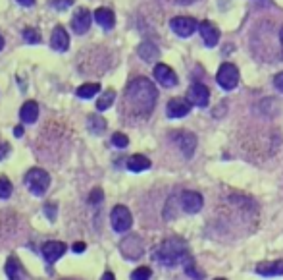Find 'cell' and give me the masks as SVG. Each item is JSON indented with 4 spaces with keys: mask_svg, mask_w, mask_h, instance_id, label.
Listing matches in <instances>:
<instances>
[{
    "mask_svg": "<svg viewBox=\"0 0 283 280\" xmlns=\"http://www.w3.org/2000/svg\"><path fill=\"white\" fill-rule=\"evenodd\" d=\"M156 99H158V91H156L155 83L148 78H135L133 81H129V85L125 87L123 108L133 116L146 118L155 110Z\"/></svg>",
    "mask_w": 283,
    "mask_h": 280,
    "instance_id": "obj_1",
    "label": "cell"
},
{
    "mask_svg": "<svg viewBox=\"0 0 283 280\" xmlns=\"http://www.w3.org/2000/svg\"><path fill=\"white\" fill-rule=\"evenodd\" d=\"M156 261L164 265V267H185L189 263H195L193 257L189 253V245L185 240L181 238H170V240H164L162 244L158 245L152 253Z\"/></svg>",
    "mask_w": 283,
    "mask_h": 280,
    "instance_id": "obj_2",
    "label": "cell"
},
{
    "mask_svg": "<svg viewBox=\"0 0 283 280\" xmlns=\"http://www.w3.org/2000/svg\"><path fill=\"white\" fill-rule=\"evenodd\" d=\"M25 185L29 188V192L35 193L37 197H41L50 185V176L43 168H31L25 174Z\"/></svg>",
    "mask_w": 283,
    "mask_h": 280,
    "instance_id": "obj_3",
    "label": "cell"
},
{
    "mask_svg": "<svg viewBox=\"0 0 283 280\" xmlns=\"http://www.w3.org/2000/svg\"><path fill=\"white\" fill-rule=\"evenodd\" d=\"M216 81L220 83V87L225 89V91H231V89L237 87V83H239V70H237V66L235 64H229V62H225L220 66V70L216 74Z\"/></svg>",
    "mask_w": 283,
    "mask_h": 280,
    "instance_id": "obj_4",
    "label": "cell"
},
{
    "mask_svg": "<svg viewBox=\"0 0 283 280\" xmlns=\"http://www.w3.org/2000/svg\"><path fill=\"white\" fill-rule=\"evenodd\" d=\"M110 222H112V228L116 230V232H127L131 224H133V217H131V213H129L127 207H123V205H116L114 209H112V215H110Z\"/></svg>",
    "mask_w": 283,
    "mask_h": 280,
    "instance_id": "obj_5",
    "label": "cell"
},
{
    "mask_svg": "<svg viewBox=\"0 0 283 280\" xmlns=\"http://www.w3.org/2000/svg\"><path fill=\"white\" fill-rule=\"evenodd\" d=\"M170 27H172V31L175 33L177 37H191L195 31H197L198 27V21L195 18H187V16H177V18H173L170 21Z\"/></svg>",
    "mask_w": 283,
    "mask_h": 280,
    "instance_id": "obj_6",
    "label": "cell"
},
{
    "mask_svg": "<svg viewBox=\"0 0 283 280\" xmlns=\"http://www.w3.org/2000/svg\"><path fill=\"white\" fill-rule=\"evenodd\" d=\"M187 101L191 105H197L200 108H204L210 103V91L202 83H193L187 91Z\"/></svg>",
    "mask_w": 283,
    "mask_h": 280,
    "instance_id": "obj_7",
    "label": "cell"
},
{
    "mask_svg": "<svg viewBox=\"0 0 283 280\" xmlns=\"http://www.w3.org/2000/svg\"><path fill=\"white\" fill-rule=\"evenodd\" d=\"M202 205H204V201H202V195L198 192L187 190V192L181 193V207H183V211L189 213V215L198 213V211L202 209Z\"/></svg>",
    "mask_w": 283,
    "mask_h": 280,
    "instance_id": "obj_8",
    "label": "cell"
},
{
    "mask_svg": "<svg viewBox=\"0 0 283 280\" xmlns=\"http://www.w3.org/2000/svg\"><path fill=\"white\" fill-rule=\"evenodd\" d=\"M91 24H93V16H91V12L87 8H79L73 14V18H71V27H73V31L78 35H85L87 31H89V27H91Z\"/></svg>",
    "mask_w": 283,
    "mask_h": 280,
    "instance_id": "obj_9",
    "label": "cell"
},
{
    "mask_svg": "<svg viewBox=\"0 0 283 280\" xmlns=\"http://www.w3.org/2000/svg\"><path fill=\"white\" fill-rule=\"evenodd\" d=\"M173 139L179 145L181 153H183L185 157L187 158L193 157V153L197 149V137H195V133H191V131H179V133L173 135Z\"/></svg>",
    "mask_w": 283,
    "mask_h": 280,
    "instance_id": "obj_10",
    "label": "cell"
},
{
    "mask_svg": "<svg viewBox=\"0 0 283 280\" xmlns=\"http://www.w3.org/2000/svg\"><path fill=\"white\" fill-rule=\"evenodd\" d=\"M155 78L156 81L164 87H175L177 85V76L168 64H156L155 66Z\"/></svg>",
    "mask_w": 283,
    "mask_h": 280,
    "instance_id": "obj_11",
    "label": "cell"
},
{
    "mask_svg": "<svg viewBox=\"0 0 283 280\" xmlns=\"http://www.w3.org/2000/svg\"><path fill=\"white\" fill-rule=\"evenodd\" d=\"M191 103H189L187 99H183V97H175L172 99L168 106H166V114L170 116V118H183V116H187L191 112Z\"/></svg>",
    "mask_w": 283,
    "mask_h": 280,
    "instance_id": "obj_12",
    "label": "cell"
},
{
    "mask_svg": "<svg viewBox=\"0 0 283 280\" xmlns=\"http://www.w3.org/2000/svg\"><path fill=\"white\" fill-rule=\"evenodd\" d=\"M66 249H68V245L64 244V242H46L43 245V249H41V253H43L44 261L52 265V263H56L62 255L66 253Z\"/></svg>",
    "mask_w": 283,
    "mask_h": 280,
    "instance_id": "obj_13",
    "label": "cell"
},
{
    "mask_svg": "<svg viewBox=\"0 0 283 280\" xmlns=\"http://www.w3.org/2000/svg\"><path fill=\"white\" fill-rule=\"evenodd\" d=\"M121 251L127 259H139L143 255V242L139 236H129L121 242Z\"/></svg>",
    "mask_w": 283,
    "mask_h": 280,
    "instance_id": "obj_14",
    "label": "cell"
},
{
    "mask_svg": "<svg viewBox=\"0 0 283 280\" xmlns=\"http://www.w3.org/2000/svg\"><path fill=\"white\" fill-rule=\"evenodd\" d=\"M197 29L200 31V37H202L206 46H216L218 44V41H220V31H218V27L212 21H208V19L200 21Z\"/></svg>",
    "mask_w": 283,
    "mask_h": 280,
    "instance_id": "obj_15",
    "label": "cell"
},
{
    "mask_svg": "<svg viewBox=\"0 0 283 280\" xmlns=\"http://www.w3.org/2000/svg\"><path fill=\"white\" fill-rule=\"evenodd\" d=\"M50 44H52V49L58 51V53H64V51H68L69 49V35L62 26L54 27L52 37H50Z\"/></svg>",
    "mask_w": 283,
    "mask_h": 280,
    "instance_id": "obj_16",
    "label": "cell"
},
{
    "mask_svg": "<svg viewBox=\"0 0 283 280\" xmlns=\"http://www.w3.org/2000/svg\"><path fill=\"white\" fill-rule=\"evenodd\" d=\"M254 271L262 276H281L283 274V261H264V263H258L254 267Z\"/></svg>",
    "mask_w": 283,
    "mask_h": 280,
    "instance_id": "obj_17",
    "label": "cell"
},
{
    "mask_svg": "<svg viewBox=\"0 0 283 280\" xmlns=\"http://www.w3.org/2000/svg\"><path fill=\"white\" fill-rule=\"evenodd\" d=\"M19 118L23 124H33L39 118V105L35 101H27L25 105L19 108Z\"/></svg>",
    "mask_w": 283,
    "mask_h": 280,
    "instance_id": "obj_18",
    "label": "cell"
},
{
    "mask_svg": "<svg viewBox=\"0 0 283 280\" xmlns=\"http://www.w3.org/2000/svg\"><path fill=\"white\" fill-rule=\"evenodd\" d=\"M94 21L100 27H104V29H112L114 24H116V16H114L112 10L98 8V10H94Z\"/></svg>",
    "mask_w": 283,
    "mask_h": 280,
    "instance_id": "obj_19",
    "label": "cell"
},
{
    "mask_svg": "<svg viewBox=\"0 0 283 280\" xmlns=\"http://www.w3.org/2000/svg\"><path fill=\"white\" fill-rule=\"evenodd\" d=\"M4 272H6V276L10 280H23V276H25V272L21 269V263L17 261V257H8Z\"/></svg>",
    "mask_w": 283,
    "mask_h": 280,
    "instance_id": "obj_20",
    "label": "cell"
},
{
    "mask_svg": "<svg viewBox=\"0 0 283 280\" xmlns=\"http://www.w3.org/2000/svg\"><path fill=\"white\" fill-rule=\"evenodd\" d=\"M139 56L143 58L145 62H155L158 56H160V51H158V46L155 43H150V41H145V43L139 44L137 49Z\"/></svg>",
    "mask_w": 283,
    "mask_h": 280,
    "instance_id": "obj_21",
    "label": "cell"
},
{
    "mask_svg": "<svg viewBox=\"0 0 283 280\" xmlns=\"http://www.w3.org/2000/svg\"><path fill=\"white\" fill-rule=\"evenodd\" d=\"M127 168L131 172H145L150 168V160L145 155H133L127 158Z\"/></svg>",
    "mask_w": 283,
    "mask_h": 280,
    "instance_id": "obj_22",
    "label": "cell"
},
{
    "mask_svg": "<svg viewBox=\"0 0 283 280\" xmlns=\"http://www.w3.org/2000/svg\"><path fill=\"white\" fill-rule=\"evenodd\" d=\"M87 126H89V130L93 131L94 135H100L106 130V120L102 116H98V114H91L89 120H87Z\"/></svg>",
    "mask_w": 283,
    "mask_h": 280,
    "instance_id": "obj_23",
    "label": "cell"
},
{
    "mask_svg": "<svg viewBox=\"0 0 283 280\" xmlns=\"http://www.w3.org/2000/svg\"><path fill=\"white\" fill-rule=\"evenodd\" d=\"M100 91V85L98 83H83L81 87H78V97L79 99H93L96 93Z\"/></svg>",
    "mask_w": 283,
    "mask_h": 280,
    "instance_id": "obj_24",
    "label": "cell"
},
{
    "mask_svg": "<svg viewBox=\"0 0 283 280\" xmlns=\"http://www.w3.org/2000/svg\"><path fill=\"white\" fill-rule=\"evenodd\" d=\"M114 101H116V91H114V89H108V91H104L102 97L96 101V108L102 112V110H106V108H110V106L114 105Z\"/></svg>",
    "mask_w": 283,
    "mask_h": 280,
    "instance_id": "obj_25",
    "label": "cell"
},
{
    "mask_svg": "<svg viewBox=\"0 0 283 280\" xmlns=\"http://www.w3.org/2000/svg\"><path fill=\"white\" fill-rule=\"evenodd\" d=\"M14 192V185L6 176H0V199H8Z\"/></svg>",
    "mask_w": 283,
    "mask_h": 280,
    "instance_id": "obj_26",
    "label": "cell"
},
{
    "mask_svg": "<svg viewBox=\"0 0 283 280\" xmlns=\"http://www.w3.org/2000/svg\"><path fill=\"white\" fill-rule=\"evenodd\" d=\"M150 276H152V271L148 267H139L131 272V280H150Z\"/></svg>",
    "mask_w": 283,
    "mask_h": 280,
    "instance_id": "obj_27",
    "label": "cell"
},
{
    "mask_svg": "<svg viewBox=\"0 0 283 280\" xmlns=\"http://www.w3.org/2000/svg\"><path fill=\"white\" fill-rule=\"evenodd\" d=\"M112 145H116L118 149H125L129 145V137L125 133H120V131H116L114 135H112Z\"/></svg>",
    "mask_w": 283,
    "mask_h": 280,
    "instance_id": "obj_28",
    "label": "cell"
},
{
    "mask_svg": "<svg viewBox=\"0 0 283 280\" xmlns=\"http://www.w3.org/2000/svg\"><path fill=\"white\" fill-rule=\"evenodd\" d=\"M23 39L27 43H41V33L35 27H25L23 29Z\"/></svg>",
    "mask_w": 283,
    "mask_h": 280,
    "instance_id": "obj_29",
    "label": "cell"
},
{
    "mask_svg": "<svg viewBox=\"0 0 283 280\" xmlns=\"http://www.w3.org/2000/svg\"><path fill=\"white\" fill-rule=\"evenodd\" d=\"M185 272H187L191 278H197V280L204 278V272H198L197 267H195V263H189V265H185Z\"/></svg>",
    "mask_w": 283,
    "mask_h": 280,
    "instance_id": "obj_30",
    "label": "cell"
},
{
    "mask_svg": "<svg viewBox=\"0 0 283 280\" xmlns=\"http://www.w3.org/2000/svg\"><path fill=\"white\" fill-rule=\"evenodd\" d=\"M102 199H104V193H102V190H100V188L93 190V192H91V195H89V201L93 203V205H98V203H102Z\"/></svg>",
    "mask_w": 283,
    "mask_h": 280,
    "instance_id": "obj_31",
    "label": "cell"
},
{
    "mask_svg": "<svg viewBox=\"0 0 283 280\" xmlns=\"http://www.w3.org/2000/svg\"><path fill=\"white\" fill-rule=\"evenodd\" d=\"M44 215L48 217V220H56V203H46L44 205Z\"/></svg>",
    "mask_w": 283,
    "mask_h": 280,
    "instance_id": "obj_32",
    "label": "cell"
},
{
    "mask_svg": "<svg viewBox=\"0 0 283 280\" xmlns=\"http://www.w3.org/2000/svg\"><path fill=\"white\" fill-rule=\"evenodd\" d=\"M73 4V0H52V6L56 10H64V8H69Z\"/></svg>",
    "mask_w": 283,
    "mask_h": 280,
    "instance_id": "obj_33",
    "label": "cell"
},
{
    "mask_svg": "<svg viewBox=\"0 0 283 280\" xmlns=\"http://www.w3.org/2000/svg\"><path fill=\"white\" fill-rule=\"evenodd\" d=\"M274 85H275V89H279V91L283 93V72H279V74L274 78Z\"/></svg>",
    "mask_w": 283,
    "mask_h": 280,
    "instance_id": "obj_34",
    "label": "cell"
},
{
    "mask_svg": "<svg viewBox=\"0 0 283 280\" xmlns=\"http://www.w3.org/2000/svg\"><path fill=\"white\" fill-rule=\"evenodd\" d=\"M71 249H73L75 253H83V251L87 249V245L83 244V242H75V244L71 245Z\"/></svg>",
    "mask_w": 283,
    "mask_h": 280,
    "instance_id": "obj_35",
    "label": "cell"
},
{
    "mask_svg": "<svg viewBox=\"0 0 283 280\" xmlns=\"http://www.w3.org/2000/svg\"><path fill=\"white\" fill-rule=\"evenodd\" d=\"M6 155H8V145L4 143V145H0V160L6 157Z\"/></svg>",
    "mask_w": 283,
    "mask_h": 280,
    "instance_id": "obj_36",
    "label": "cell"
},
{
    "mask_svg": "<svg viewBox=\"0 0 283 280\" xmlns=\"http://www.w3.org/2000/svg\"><path fill=\"white\" fill-rule=\"evenodd\" d=\"M16 2H17V4H21V6H25V8H27V6H33V4H35V0H16Z\"/></svg>",
    "mask_w": 283,
    "mask_h": 280,
    "instance_id": "obj_37",
    "label": "cell"
},
{
    "mask_svg": "<svg viewBox=\"0 0 283 280\" xmlns=\"http://www.w3.org/2000/svg\"><path fill=\"white\" fill-rule=\"evenodd\" d=\"M14 135H16V137H21V135H23V128H21V126H16V128H14Z\"/></svg>",
    "mask_w": 283,
    "mask_h": 280,
    "instance_id": "obj_38",
    "label": "cell"
},
{
    "mask_svg": "<svg viewBox=\"0 0 283 280\" xmlns=\"http://www.w3.org/2000/svg\"><path fill=\"white\" fill-rule=\"evenodd\" d=\"M100 280H116V276H114V274H112L110 271H106V272L102 274V278H100Z\"/></svg>",
    "mask_w": 283,
    "mask_h": 280,
    "instance_id": "obj_39",
    "label": "cell"
},
{
    "mask_svg": "<svg viewBox=\"0 0 283 280\" xmlns=\"http://www.w3.org/2000/svg\"><path fill=\"white\" fill-rule=\"evenodd\" d=\"M179 4H183V6H187V4H193V2H197V0H177Z\"/></svg>",
    "mask_w": 283,
    "mask_h": 280,
    "instance_id": "obj_40",
    "label": "cell"
},
{
    "mask_svg": "<svg viewBox=\"0 0 283 280\" xmlns=\"http://www.w3.org/2000/svg\"><path fill=\"white\" fill-rule=\"evenodd\" d=\"M4 49V37H2V33H0V51Z\"/></svg>",
    "mask_w": 283,
    "mask_h": 280,
    "instance_id": "obj_41",
    "label": "cell"
},
{
    "mask_svg": "<svg viewBox=\"0 0 283 280\" xmlns=\"http://www.w3.org/2000/svg\"><path fill=\"white\" fill-rule=\"evenodd\" d=\"M279 41H281V51H283V27H281V31H279Z\"/></svg>",
    "mask_w": 283,
    "mask_h": 280,
    "instance_id": "obj_42",
    "label": "cell"
},
{
    "mask_svg": "<svg viewBox=\"0 0 283 280\" xmlns=\"http://www.w3.org/2000/svg\"><path fill=\"white\" fill-rule=\"evenodd\" d=\"M214 280H225V278H214Z\"/></svg>",
    "mask_w": 283,
    "mask_h": 280,
    "instance_id": "obj_43",
    "label": "cell"
},
{
    "mask_svg": "<svg viewBox=\"0 0 283 280\" xmlns=\"http://www.w3.org/2000/svg\"><path fill=\"white\" fill-rule=\"evenodd\" d=\"M64 280H73V278H64Z\"/></svg>",
    "mask_w": 283,
    "mask_h": 280,
    "instance_id": "obj_44",
    "label": "cell"
}]
</instances>
